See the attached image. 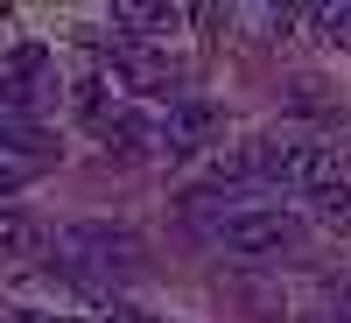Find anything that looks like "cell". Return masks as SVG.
Here are the masks:
<instances>
[{"label": "cell", "instance_id": "obj_1", "mask_svg": "<svg viewBox=\"0 0 351 323\" xmlns=\"http://www.w3.org/2000/svg\"><path fill=\"white\" fill-rule=\"evenodd\" d=\"M197 225H204V239H211V246L239 253V260H274V253L295 246V232H302L295 211H281V204H253V197L218 204V211H204Z\"/></svg>", "mask_w": 351, "mask_h": 323}, {"label": "cell", "instance_id": "obj_2", "mask_svg": "<svg viewBox=\"0 0 351 323\" xmlns=\"http://www.w3.org/2000/svg\"><path fill=\"white\" fill-rule=\"evenodd\" d=\"M267 183L274 190H302L316 204L337 183H351V169H344L337 148H316V141H267Z\"/></svg>", "mask_w": 351, "mask_h": 323}, {"label": "cell", "instance_id": "obj_3", "mask_svg": "<svg viewBox=\"0 0 351 323\" xmlns=\"http://www.w3.org/2000/svg\"><path fill=\"white\" fill-rule=\"evenodd\" d=\"M64 267L77 281H112V274H134L141 267V239L120 225H71L64 232Z\"/></svg>", "mask_w": 351, "mask_h": 323}, {"label": "cell", "instance_id": "obj_4", "mask_svg": "<svg viewBox=\"0 0 351 323\" xmlns=\"http://www.w3.org/2000/svg\"><path fill=\"white\" fill-rule=\"evenodd\" d=\"M211 141H218V106H204V99H176L155 127V148H169V155H197Z\"/></svg>", "mask_w": 351, "mask_h": 323}, {"label": "cell", "instance_id": "obj_5", "mask_svg": "<svg viewBox=\"0 0 351 323\" xmlns=\"http://www.w3.org/2000/svg\"><path fill=\"white\" fill-rule=\"evenodd\" d=\"M246 183H267V141H239V148H218L204 190L225 197V190H246Z\"/></svg>", "mask_w": 351, "mask_h": 323}, {"label": "cell", "instance_id": "obj_6", "mask_svg": "<svg viewBox=\"0 0 351 323\" xmlns=\"http://www.w3.org/2000/svg\"><path fill=\"white\" fill-rule=\"evenodd\" d=\"M169 21H176V8H148V0H120V8H112V36H120V43H148V36H162Z\"/></svg>", "mask_w": 351, "mask_h": 323}, {"label": "cell", "instance_id": "obj_7", "mask_svg": "<svg viewBox=\"0 0 351 323\" xmlns=\"http://www.w3.org/2000/svg\"><path fill=\"white\" fill-rule=\"evenodd\" d=\"M43 246H49L43 218H28V211H0V260H36Z\"/></svg>", "mask_w": 351, "mask_h": 323}, {"label": "cell", "instance_id": "obj_8", "mask_svg": "<svg viewBox=\"0 0 351 323\" xmlns=\"http://www.w3.org/2000/svg\"><path fill=\"white\" fill-rule=\"evenodd\" d=\"M106 148L112 155H148L155 148V127L134 120V112H120V120H106Z\"/></svg>", "mask_w": 351, "mask_h": 323}, {"label": "cell", "instance_id": "obj_9", "mask_svg": "<svg viewBox=\"0 0 351 323\" xmlns=\"http://www.w3.org/2000/svg\"><path fill=\"white\" fill-rule=\"evenodd\" d=\"M0 323H77V316H56V309H36V302H14V309H0Z\"/></svg>", "mask_w": 351, "mask_h": 323}, {"label": "cell", "instance_id": "obj_10", "mask_svg": "<svg viewBox=\"0 0 351 323\" xmlns=\"http://www.w3.org/2000/svg\"><path fill=\"white\" fill-rule=\"evenodd\" d=\"M239 296H246V316H281V309H274V288H260V281H239Z\"/></svg>", "mask_w": 351, "mask_h": 323}, {"label": "cell", "instance_id": "obj_11", "mask_svg": "<svg viewBox=\"0 0 351 323\" xmlns=\"http://www.w3.org/2000/svg\"><path fill=\"white\" fill-rule=\"evenodd\" d=\"M99 323H169V316H148V309H134V302H106Z\"/></svg>", "mask_w": 351, "mask_h": 323}, {"label": "cell", "instance_id": "obj_12", "mask_svg": "<svg viewBox=\"0 0 351 323\" xmlns=\"http://www.w3.org/2000/svg\"><path fill=\"white\" fill-rule=\"evenodd\" d=\"M316 21H324L330 36H351V0H344V8H316Z\"/></svg>", "mask_w": 351, "mask_h": 323}, {"label": "cell", "instance_id": "obj_13", "mask_svg": "<svg viewBox=\"0 0 351 323\" xmlns=\"http://www.w3.org/2000/svg\"><path fill=\"white\" fill-rule=\"evenodd\" d=\"M330 302H337V316L351 323V274H344V281H330Z\"/></svg>", "mask_w": 351, "mask_h": 323}]
</instances>
